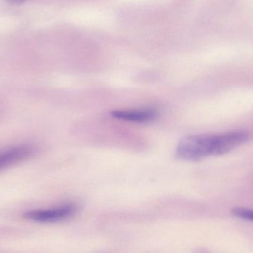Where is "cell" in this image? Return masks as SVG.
<instances>
[{"label":"cell","instance_id":"obj_1","mask_svg":"<svg viewBox=\"0 0 253 253\" xmlns=\"http://www.w3.org/2000/svg\"><path fill=\"white\" fill-rule=\"evenodd\" d=\"M249 139L250 134L245 131L190 135L178 143L175 156L181 160H198L211 156L221 155L243 145Z\"/></svg>","mask_w":253,"mask_h":253},{"label":"cell","instance_id":"obj_5","mask_svg":"<svg viewBox=\"0 0 253 253\" xmlns=\"http://www.w3.org/2000/svg\"><path fill=\"white\" fill-rule=\"evenodd\" d=\"M242 218L245 220V221H251L253 222V209H246L245 208L243 211H242Z\"/></svg>","mask_w":253,"mask_h":253},{"label":"cell","instance_id":"obj_3","mask_svg":"<svg viewBox=\"0 0 253 253\" xmlns=\"http://www.w3.org/2000/svg\"><path fill=\"white\" fill-rule=\"evenodd\" d=\"M37 149L31 145H21L0 152V171L20 163L35 154Z\"/></svg>","mask_w":253,"mask_h":253},{"label":"cell","instance_id":"obj_4","mask_svg":"<svg viewBox=\"0 0 253 253\" xmlns=\"http://www.w3.org/2000/svg\"><path fill=\"white\" fill-rule=\"evenodd\" d=\"M111 115L114 118L125 121L134 123H149L153 121L159 114L153 108H141V109L116 110L112 111Z\"/></svg>","mask_w":253,"mask_h":253},{"label":"cell","instance_id":"obj_6","mask_svg":"<svg viewBox=\"0 0 253 253\" xmlns=\"http://www.w3.org/2000/svg\"><path fill=\"white\" fill-rule=\"evenodd\" d=\"M7 2L12 4H19L25 2V0H6Z\"/></svg>","mask_w":253,"mask_h":253},{"label":"cell","instance_id":"obj_2","mask_svg":"<svg viewBox=\"0 0 253 253\" xmlns=\"http://www.w3.org/2000/svg\"><path fill=\"white\" fill-rule=\"evenodd\" d=\"M76 210L77 208L75 205L68 203L52 209L29 211L24 214L23 218L34 222H59L72 216Z\"/></svg>","mask_w":253,"mask_h":253}]
</instances>
